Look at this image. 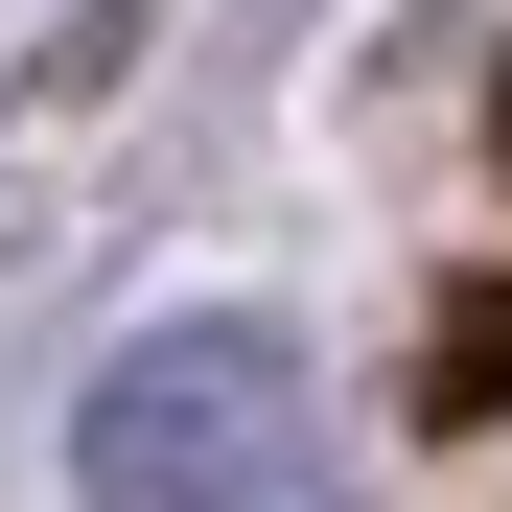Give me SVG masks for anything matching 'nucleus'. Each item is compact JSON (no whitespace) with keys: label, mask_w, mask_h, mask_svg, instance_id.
<instances>
[{"label":"nucleus","mask_w":512,"mask_h":512,"mask_svg":"<svg viewBox=\"0 0 512 512\" xmlns=\"http://www.w3.org/2000/svg\"><path fill=\"white\" fill-rule=\"evenodd\" d=\"M280 443H303V326L280 303H187L70 396V489H117V512H233Z\"/></svg>","instance_id":"f257e3e1"}]
</instances>
